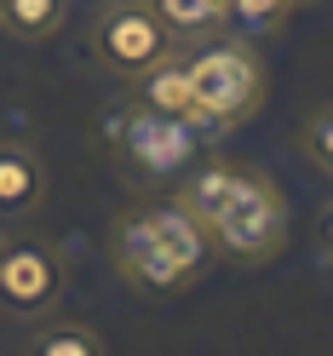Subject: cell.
Segmentation results:
<instances>
[{
    "label": "cell",
    "instance_id": "6da1fadb",
    "mask_svg": "<svg viewBox=\"0 0 333 356\" xmlns=\"http://www.w3.org/2000/svg\"><path fill=\"white\" fill-rule=\"evenodd\" d=\"M179 202L207 225L213 248L241 259V264L276 259L282 241H287V202H282V190L270 184V178L253 172V167L213 161V167H202L184 184Z\"/></svg>",
    "mask_w": 333,
    "mask_h": 356
},
{
    "label": "cell",
    "instance_id": "7a4b0ae2",
    "mask_svg": "<svg viewBox=\"0 0 333 356\" xmlns=\"http://www.w3.org/2000/svg\"><path fill=\"white\" fill-rule=\"evenodd\" d=\"M109 248H115V270L132 287H149V293H172L184 287L213 253L207 225L195 218L184 202L172 207H149V213H127L109 230Z\"/></svg>",
    "mask_w": 333,
    "mask_h": 356
},
{
    "label": "cell",
    "instance_id": "3957f363",
    "mask_svg": "<svg viewBox=\"0 0 333 356\" xmlns=\"http://www.w3.org/2000/svg\"><path fill=\"white\" fill-rule=\"evenodd\" d=\"M184 75H190V109H195V132L202 138H218V132L241 127L264 104V70H259L253 47H241V40L195 47L184 58Z\"/></svg>",
    "mask_w": 333,
    "mask_h": 356
},
{
    "label": "cell",
    "instance_id": "277c9868",
    "mask_svg": "<svg viewBox=\"0 0 333 356\" xmlns=\"http://www.w3.org/2000/svg\"><path fill=\"white\" fill-rule=\"evenodd\" d=\"M104 138H109V149H115L121 161H132L144 178L179 172L184 161H195V149H202V132H195L190 121L161 115V109H149V104H138V98L121 104V109H109Z\"/></svg>",
    "mask_w": 333,
    "mask_h": 356
},
{
    "label": "cell",
    "instance_id": "5b68a950",
    "mask_svg": "<svg viewBox=\"0 0 333 356\" xmlns=\"http://www.w3.org/2000/svg\"><path fill=\"white\" fill-rule=\"evenodd\" d=\"M172 47H179V35L161 24L149 0H109L92 17V58L121 81H138L161 58H172Z\"/></svg>",
    "mask_w": 333,
    "mask_h": 356
},
{
    "label": "cell",
    "instance_id": "8992f818",
    "mask_svg": "<svg viewBox=\"0 0 333 356\" xmlns=\"http://www.w3.org/2000/svg\"><path fill=\"white\" fill-rule=\"evenodd\" d=\"M63 259L52 241H6L0 248V310L6 316H24V322H40L52 316L58 299H63Z\"/></svg>",
    "mask_w": 333,
    "mask_h": 356
},
{
    "label": "cell",
    "instance_id": "52a82bcc",
    "mask_svg": "<svg viewBox=\"0 0 333 356\" xmlns=\"http://www.w3.org/2000/svg\"><path fill=\"white\" fill-rule=\"evenodd\" d=\"M47 195V172H40V155L24 144H0V218H24L40 207Z\"/></svg>",
    "mask_w": 333,
    "mask_h": 356
},
{
    "label": "cell",
    "instance_id": "ba28073f",
    "mask_svg": "<svg viewBox=\"0 0 333 356\" xmlns=\"http://www.w3.org/2000/svg\"><path fill=\"white\" fill-rule=\"evenodd\" d=\"M132 86H138V104H149V109H161V115H179V121H190V127H195L184 58H161L155 70H144V75L132 81Z\"/></svg>",
    "mask_w": 333,
    "mask_h": 356
},
{
    "label": "cell",
    "instance_id": "9c48e42d",
    "mask_svg": "<svg viewBox=\"0 0 333 356\" xmlns=\"http://www.w3.org/2000/svg\"><path fill=\"white\" fill-rule=\"evenodd\" d=\"M70 24V0H0V29L17 40H52Z\"/></svg>",
    "mask_w": 333,
    "mask_h": 356
},
{
    "label": "cell",
    "instance_id": "30bf717a",
    "mask_svg": "<svg viewBox=\"0 0 333 356\" xmlns=\"http://www.w3.org/2000/svg\"><path fill=\"white\" fill-rule=\"evenodd\" d=\"M172 35H213L230 24V0H149Z\"/></svg>",
    "mask_w": 333,
    "mask_h": 356
},
{
    "label": "cell",
    "instance_id": "8fae6325",
    "mask_svg": "<svg viewBox=\"0 0 333 356\" xmlns=\"http://www.w3.org/2000/svg\"><path fill=\"white\" fill-rule=\"evenodd\" d=\"M35 356H104V333L86 322H47L29 339Z\"/></svg>",
    "mask_w": 333,
    "mask_h": 356
},
{
    "label": "cell",
    "instance_id": "7c38bea8",
    "mask_svg": "<svg viewBox=\"0 0 333 356\" xmlns=\"http://www.w3.org/2000/svg\"><path fill=\"white\" fill-rule=\"evenodd\" d=\"M299 144H304V155H310V161H316V167L333 178V104H316V109L304 115Z\"/></svg>",
    "mask_w": 333,
    "mask_h": 356
},
{
    "label": "cell",
    "instance_id": "4fadbf2b",
    "mask_svg": "<svg viewBox=\"0 0 333 356\" xmlns=\"http://www.w3.org/2000/svg\"><path fill=\"white\" fill-rule=\"evenodd\" d=\"M299 0H230V24L241 29H276Z\"/></svg>",
    "mask_w": 333,
    "mask_h": 356
},
{
    "label": "cell",
    "instance_id": "5bb4252c",
    "mask_svg": "<svg viewBox=\"0 0 333 356\" xmlns=\"http://www.w3.org/2000/svg\"><path fill=\"white\" fill-rule=\"evenodd\" d=\"M322 241H327V253H333V207H327V218H322Z\"/></svg>",
    "mask_w": 333,
    "mask_h": 356
},
{
    "label": "cell",
    "instance_id": "9a60e30c",
    "mask_svg": "<svg viewBox=\"0 0 333 356\" xmlns=\"http://www.w3.org/2000/svg\"><path fill=\"white\" fill-rule=\"evenodd\" d=\"M0 248H6V241H0Z\"/></svg>",
    "mask_w": 333,
    "mask_h": 356
}]
</instances>
